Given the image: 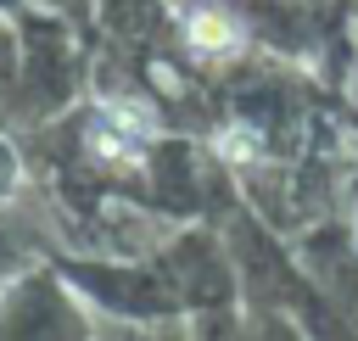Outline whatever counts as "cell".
Instances as JSON below:
<instances>
[{"label":"cell","mask_w":358,"mask_h":341,"mask_svg":"<svg viewBox=\"0 0 358 341\" xmlns=\"http://www.w3.org/2000/svg\"><path fill=\"white\" fill-rule=\"evenodd\" d=\"M90 151L95 157H106V162H123V168H140V157H145V134H134L129 123H117L112 112L90 129Z\"/></svg>","instance_id":"obj_1"},{"label":"cell","mask_w":358,"mask_h":341,"mask_svg":"<svg viewBox=\"0 0 358 341\" xmlns=\"http://www.w3.org/2000/svg\"><path fill=\"white\" fill-rule=\"evenodd\" d=\"M185 39H190V50H201V56H229L235 50V22L224 17V11H196L190 22H185Z\"/></svg>","instance_id":"obj_2"},{"label":"cell","mask_w":358,"mask_h":341,"mask_svg":"<svg viewBox=\"0 0 358 341\" xmlns=\"http://www.w3.org/2000/svg\"><path fill=\"white\" fill-rule=\"evenodd\" d=\"M218 151H224L229 162H246V157L263 151V140H257L252 129H224V134H218Z\"/></svg>","instance_id":"obj_3"}]
</instances>
